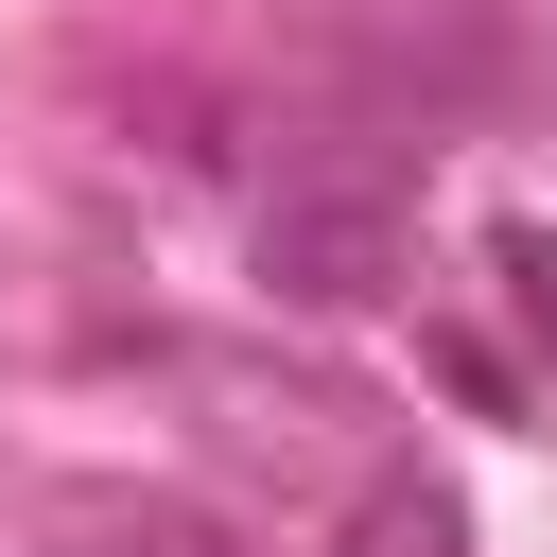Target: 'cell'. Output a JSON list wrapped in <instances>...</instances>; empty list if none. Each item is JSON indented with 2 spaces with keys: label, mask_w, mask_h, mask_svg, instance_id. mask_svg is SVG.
Masks as SVG:
<instances>
[{
  "label": "cell",
  "mask_w": 557,
  "mask_h": 557,
  "mask_svg": "<svg viewBox=\"0 0 557 557\" xmlns=\"http://www.w3.org/2000/svg\"><path fill=\"white\" fill-rule=\"evenodd\" d=\"M52 557H244L226 522H191V505H70L52 522Z\"/></svg>",
  "instance_id": "7a4b0ae2"
},
{
  "label": "cell",
  "mask_w": 557,
  "mask_h": 557,
  "mask_svg": "<svg viewBox=\"0 0 557 557\" xmlns=\"http://www.w3.org/2000/svg\"><path fill=\"white\" fill-rule=\"evenodd\" d=\"M261 278L296 313H348L400 278V191L383 174H313V191H261Z\"/></svg>",
  "instance_id": "6da1fadb"
},
{
  "label": "cell",
  "mask_w": 557,
  "mask_h": 557,
  "mask_svg": "<svg viewBox=\"0 0 557 557\" xmlns=\"http://www.w3.org/2000/svg\"><path fill=\"white\" fill-rule=\"evenodd\" d=\"M435 383H453V400H522V383H505V348H487V331H435Z\"/></svg>",
  "instance_id": "5b68a950"
},
{
  "label": "cell",
  "mask_w": 557,
  "mask_h": 557,
  "mask_svg": "<svg viewBox=\"0 0 557 557\" xmlns=\"http://www.w3.org/2000/svg\"><path fill=\"white\" fill-rule=\"evenodd\" d=\"M487 261H505V313L557 348V226H487Z\"/></svg>",
  "instance_id": "277c9868"
},
{
  "label": "cell",
  "mask_w": 557,
  "mask_h": 557,
  "mask_svg": "<svg viewBox=\"0 0 557 557\" xmlns=\"http://www.w3.org/2000/svg\"><path fill=\"white\" fill-rule=\"evenodd\" d=\"M348 557H470V505L400 470V487H366V522H348Z\"/></svg>",
  "instance_id": "3957f363"
}]
</instances>
